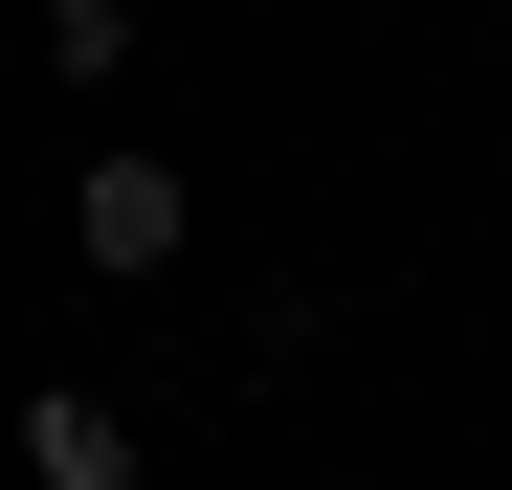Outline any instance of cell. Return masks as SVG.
I'll return each mask as SVG.
<instances>
[{
	"instance_id": "cell-1",
	"label": "cell",
	"mask_w": 512,
	"mask_h": 490,
	"mask_svg": "<svg viewBox=\"0 0 512 490\" xmlns=\"http://www.w3.org/2000/svg\"><path fill=\"white\" fill-rule=\"evenodd\" d=\"M179 245H201V179H179V156H67V268H90V290H156V268H179Z\"/></svg>"
},
{
	"instance_id": "cell-2",
	"label": "cell",
	"mask_w": 512,
	"mask_h": 490,
	"mask_svg": "<svg viewBox=\"0 0 512 490\" xmlns=\"http://www.w3.org/2000/svg\"><path fill=\"white\" fill-rule=\"evenodd\" d=\"M23 490H156L134 401H112V379H45V401H23Z\"/></svg>"
},
{
	"instance_id": "cell-3",
	"label": "cell",
	"mask_w": 512,
	"mask_h": 490,
	"mask_svg": "<svg viewBox=\"0 0 512 490\" xmlns=\"http://www.w3.org/2000/svg\"><path fill=\"white\" fill-rule=\"evenodd\" d=\"M45 67H67V90H134L156 23H134V0H45Z\"/></svg>"
}]
</instances>
